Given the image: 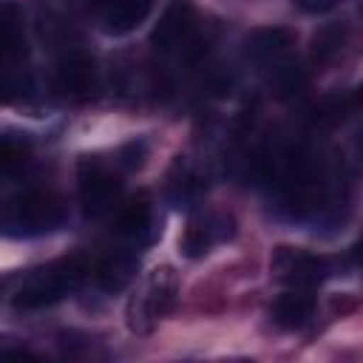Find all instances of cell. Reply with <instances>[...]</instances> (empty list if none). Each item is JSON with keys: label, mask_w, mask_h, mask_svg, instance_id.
<instances>
[{"label": "cell", "mask_w": 363, "mask_h": 363, "mask_svg": "<svg viewBox=\"0 0 363 363\" xmlns=\"http://www.w3.org/2000/svg\"><path fill=\"white\" fill-rule=\"evenodd\" d=\"M26 54V31L14 6L0 9V68L17 62Z\"/></svg>", "instance_id": "5bb4252c"}, {"label": "cell", "mask_w": 363, "mask_h": 363, "mask_svg": "<svg viewBox=\"0 0 363 363\" xmlns=\"http://www.w3.org/2000/svg\"><path fill=\"white\" fill-rule=\"evenodd\" d=\"M85 275H88V264L82 255L60 258L26 278V284L14 295V306L17 309H40V306L57 303L65 295H71L74 289H79Z\"/></svg>", "instance_id": "7a4b0ae2"}, {"label": "cell", "mask_w": 363, "mask_h": 363, "mask_svg": "<svg viewBox=\"0 0 363 363\" xmlns=\"http://www.w3.org/2000/svg\"><path fill=\"white\" fill-rule=\"evenodd\" d=\"M230 235H233V218H227L221 213H207L201 218H193L184 227V233L179 238V247L187 258H199V255L210 252L213 244H218Z\"/></svg>", "instance_id": "ba28073f"}, {"label": "cell", "mask_w": 363, "mask_h": 363, "mask_svg": "<svg viewBox=\"0 0 363 363\" xmlns=\"http://www.w3.org/2000/svg\"><path fill=\"white\" fill-rule=\"evenodd\" d=\"M337 3H343V0H298V6H301L306 14H323V11H332Z\"/></svg>", "instance_id": "e0dca14e"}, {"label": "cell", "mask_w": 363, "mask_h": 363, "mask_svg": "<svg viewBox=\"0 0 363 363\" xmlns=\"http://www.w3.org/2000/svg\"><path fill=\"white\" fill-rule=\"evenodd\" d=\"M65 221V204L51 190H31L3 210V230L11 235H43Z\"/></svg>", "instance_id": "3957f363"}, {"label": "cell", "mask_w": 363, "mask_h": 363, "mask_svg": "<svg viewBox=\"0 0 363 363\" xmlns=\"http://www.w3.org/2000/svg\"><path fill=\"white\" fill-rule=\"evenodd\" d=\"M295 45V34L289 28H281V26H272V28H255L250 37H247V54L255 60V62H264V65H275L281 62L289 48Z\"/></svg>", "instance_id": "8fae6325"}, {"label": "cell", "mask_w": 363, "mask_h": 363, "mask_svg": "<svg viewBox=\"0 0 363 363\" xmlns=\"http://www.w3.org/2000/svg\"><path fill=\"white\" fill-rule=\"evenodd\" d=\"M116 233L125 238H136V241H147L156 233V210L147 193L133 196L116 216Z\"/></svg>", "instance_id": "30bf717a"}, {"label": "cell", "mask_w": 363, "mask_h": 363, "mask_svg": "<svg viewBox=\"0 0 363 363\" xmlns=\"http://www.w3.org/2000/svg\"><path fill=\"white\" fill-rule=\"evenodd\" d=\"M94 6H96L102 31L119 37L133 31L150 14L153 0H94Z\"/></svg>", "instance_id": "9c48e42d"}, {"label": "cell", "mask_w": 363, "mask_h": 363, "mask_svg": "<svg viewBox=\"0 0 363 363\" xmlns=\"http://www.w3.org/2000/svg\"><path fill=\"white\" fill-rule=\"evenodd\" d=\"M312 312H315V298L309 295V289H298V286L281 292L272 301V309H269L272 320L281 329H298V326H303L312 318Z\"/></svg>", "instance_id": "7c38bea8"}, {"label": "cell", "mask_w": 363, "mask_h": 363, "mask_svg": "<svg viewBox=\"0 0 363 363\" xmlns=\"http://www.w3.org/2000/svg\"><path fill=\"white\" fill-rule=\"evenodd\" d=\"M54 79H57L60 94H65V96H71V99H88V96L96 91V82H99V77H96V62H94L91 54L74 48V51H68V54L57 62Z\"/></svg>", "instance_id": "8992f818"}, {"label": "cell", "mask_w": 363, "mask_h": 363, "mask_svg": "<svg viewBox=\"0 0 363 363\" xmlns=\"http://www.w3.org/2000/svg\"><path fill=\"white\" fill-rule=\"evenodd\" d=\"M193 28H196V9L190 6V0H170L150 31V43L159 51H173L190 40Z\"/></svg>", "instance_id": "52a82bcc"}, {"label": "cell", "mask_w": 363, "mask_h": 363, "mask_svg": "<svg viewBox=\"0 0 363 363\" xmlns=\"http://www.w3.org/2000/svg\"><path fill=\"white\" fill-rule=\"evenodd\" d=\"M31 156V145L23 136H0V173L20 170Z\"/></svg>", "instance_id": "9a60e30c"}, {"label": "cell", "mask_w": 363, "mask_h": 363, "mask_svg": "<svg viewBox=\"0 0 363 363\" xmlns=\"http://www.w3.org/2000/svg\"><path fill=\"white\" fill-rule=\"evenodd\" d=\"M136 267H139V258L133 252H113L108 255L99 267H96V284L105 289V292H119L125 289L133 275H136Z\"/></svg>", "instance_id": "4fadbf2b"}, {"label": "cell", "mask_w": 363, "mask_h": 363, "mask_svg": "<svg viewBox=\"0 0 363 363\" xmlns=\"http://www.w3.org/2000/svg\"><path fill=\"white\" fill-rule=\"evenodd\" d=\"M269 267H272L278 281L298 286V289H312L315 284H320L329 275V258L326 255L298 250V247H278L272 252Z\"/></svg>", "instance_id": "5b68a950"}, {"label": "cell", "mask_w": 363, "mask_h": 363, "mask_svg": "<svg viewBox=\"0 0 363 363\" xmlns=\"http://www.w3.org/2000/svg\"><path fill=\"white\" fill-rule=\"evenodd\" d=\"M343 43H346V28L343 26H326V28H320L318 34H315V48H312V54H315V60H329V57H335L340 48H343Z\"/></svg>", "instance_id": "2e32d148"}, {"label": "cell", "mask_w": 363, "mask_h": 363, "mask_svg": "<svg viewBox=\"0 0 363 363\" xmlns=\"http://www.w3.org/2000/svg\"><path fill=\"white\" fill-rule=\"evenodd\" d=\"M176 292H179V275H176V269L170 264L153 267L142 278V284L136 286V292L128 298V309H125L128 329L133 335H150L156 329V323L173 309Z\"/></svg>", "instance_id": "6da1fadb"}, {"label": "cell", "mask_w": 363, "mask_h": 363, "mask_svg": "<svg viewBox=\"0 0 363 363\" xmlns=\"http://www.w3.org/2000/svg\"><path fill=\"white\" fill-rule=\"evenodd\" d=\"M122 196V182L119 176L99 159L85 156L79 162V204L88 218H102L108 216Z\"/></svg>", "instance_id": "277c9868"}]
</instances>
